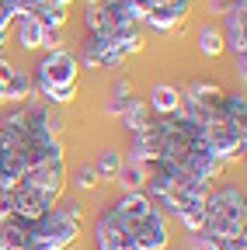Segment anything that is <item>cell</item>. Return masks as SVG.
<instances>
[{
    "instance_id": "6da1fadb",
    "label": "cell",
    "mask_w": 247,
    "mask_h": 250,
    "mask_svg": "<svg viewBox=\"0 0 247 250\" xmlns=\"http://www.w3.org/2000/svg\"><path fill=\"white\" fill-rule=\"evenodd\" d=\"M143 49L139 24L136 28H118V31H87L84 39V62L90 70H115L122 66L133 52Z\"/></svg>"
},
{
    "instance_id": "7a4b0ae2",
    "label": "cell",
    "mask_w": 247,
    "mask_h": 250,
    "mask_svg": "<svg viewBox=\"0 0 247 250\" xmlns=\"http://www.w3.org/2000/svg\"><path fill=\"white\" fill-rule=\"evenodd\" d=\"M244 223H247V208H244L240 188H233V184L212 188L209 198H205L202 233L205 236H244Z\"/></svg>"
},
{
    "instance_id": "3957f363",
    "label": "cell",
    "mask_w": 247,
    "mask_h": 250,
    "mask_svg": "<svg viewBox=\"0 0 247 250\" xmlns=\"http://www.w3.org/2000/svg\"><path fill=\"white\" fill-rule=\"evenodd\" d=\"M80 77V59L70 52V49H49L42 59H39V66H35V77H32V90L42 94L49 87H63V83H77Z\"/></svg>"
},
{
    "instance_id": "277c9868",
    "label": "cell",
    "mask_w": 247,
    "mask_h": 250,
    "mask_svg": "<svg viewBox=\"0 0 247 250\" xmlns=\"http://www.w3.org/2000/svg\"><path fill=\"white\" fill-rule=\"evenodd\" d=\"M143 21V11L133 0H98L84 14L87 31H118V28H136Z\"/></svg>"
},
{
    "instance_id": "5b68a950",
    "label": "cell",
    "mask_w": 247,
    "mask_h": 250,
    "mask_svg": "<svg viewBox=\"0 0 247 250\" xmlns=\"http://www.w3.org/2000/svg\"><path fill=\"white\" fill-rule=\"evenodd\" d=\"M21 184H32L35 191H42L49 202L59 205V198H63V191H67V156L59 153V156H49V160L35 164L21 177Z\"/></svg>"
},
{
    "instance_id": "8992f818",
    "label": "cell",
    "mask_w": 247,
    "mask_h": 250,
    "mask_svg": "<svg viewBox=\"0 0 247 250\" xmlns=\"http://www.w3.org/2000/svg\"><path fill=\"white\" fill-rule=\"evenodd\" d=\"M133 4L143 11V21L153 31H164V35L178 31L192 11V0H133Z\"/></svg>"
},
{
    "instance_id": "52a82bcc",
    "label": "cell",
    "mask_w": 247,
    "mask_h": 250,
    "mask_svg": "<svg viewBox=\"0 0 247 250\" xmlns=\"http://www.w3.org/2000/svg\"><path fill=\"white\" fill-rule=\"evenodd\" d=\"M133 233H136V247L139 250H167L171 247V223H167V215L160 208L146 212L133 226Z\"/></svg>"
},
{
    "instance_id": "ba28073f",
    "label": "cell",
    "mask_w": 247,
    "mask_h": 250,
    "mask_svg": "<svg viewBox=\"0 0 247 250\" xmlns=\"http://www.w3.org/2000/svg\"><path fill=\"white\" fill-rule=\"evenodd\" d=\"M223 21H226V31H223V49H230L237 59H244L247 52V7L244 4H226L223 11Z\"/></svg>"
},
{
    "instance_id": "9c48e42d",
    "label": "cell",
    "mask_w": 247,
    "mask_h": 250,
    "mask_svg": "<svg viewBox=\"0 0 247 250\" xmlns=\"http://www.w3.org/2000/svg\"><path fill=\"white\" fill-rule=\"evenodd\" d=\"M11 202H14V215L18 219H42L56 202H49L42 191H35L32 184H14L11 188Z\"/></svg>"
},
{
    "instance_id": "30bf717a",
    "label": "cell",
    "mask_w": 247,
    "mask_h": 250,
    "mask_svg": "<svg viewBox=\"0 0 247 250\" xmlns=\"http://www.w3.org/2000/svg\"><path fill=\"white\" fill-rule=\"evenodd\" d=\"M146 108L157 111V118H160V115L181 111V90L171 87V83H153V87H150V101H146Z\"/></svg>"
},
{
    "instance_id": "8fae6325",
    "label": "cell",
    "mask_w": 247,
    "mask_h": 250,
    "mask_svg": "<svg viewBox=\"0 0 247 250\" xmlns=\"http://www.w3.org/2000/svg\"><path fill=\"white\" fill-rule=\"evenodd\" d=\"M115 208L126 215L129 223H139V219H143L146 212H153L157 205L150 202V195H146V191H122V198L115 202Z\"/></svg>"
},
{
    "instance_id": "7c38bea8",
    "label": "cell",
    "mask_w": 247,
    "mask_h": 250,
    "mask_svg": "<svg viewBox=\"0 0 247 250\" xmlns=\"http://www.w3.org/2000/svg\"><path fill=\"white\" fill-rule=\"evenodd\" d=\"M14 24H18V42H21V49H42V35H45V28H42L32 14L18 11V14H14Z\"/></svg>"
},
{
    "instance_id": "4fadbf2b",
    "label": "cell",
    "mask_w": 247,
    "mask_h": 250,
    "mask_svg": "<svg viewBox=\"0 0 247 250\" xmlns=\"http://www.w3.org/2000/svg\"><path fill=\"white\" fill-rule=\"evenodd\" d=\"M115 181L122 184V191H143L146 184V164H136V160H122Z\"/></svg>"
},
{
    "instance_id": "5bb4252c",
    "label": "cell",
    "mask_w": 247,
    "mask_h": 250,
    "mask_svg": "<svg viewBox=\"0 0 247 250\" xmlns=\"http://www.w3.org/2000/svg\"><path fill=\"white\" fill-rule=\"evenodd\" d=\"M122 125H126V132L133 136V132H139L143 129V125L150 122V108H146V101H139V98H133L126 108H122Z\"/></svg>"
},
{
    "instance_id": "9a60e30c",
    "label": "cell",
    "mask_w": 247,
    "mask_h": 250,
    "mask_svg": "<svg viewBox=\"0 0 247 250\" xmlns=\"http://www.w3.org/2000/svg\"><path fill=\"white\" fill-rule=\"evenodd\" d=\"M199 52L209 56V59H216V56L223 52V31L216 28L212 21H205V24L199 28Z\"/></svg>"
},
{
    "instance_id": "2e32d148",
    "label": "cell",
    "mask_w": 247,
    "mask_h": 250,
    "mask_svg": "<svg viewBox=\"0 0 247 250\" xmlns=\"http://www.w3.org/2000/svg\"><path fill=\"white\" fill-rule=\"evenodd\" d=\"M90 167H94V174H98L101 181H115V174H118V167H122V153L108 146V149L98 153V160L90 164Z\"/></svg>"
},
{
    "instance_id": "e0dca14e",
    "label": "cell",
    "mask_w": 247,
    "mask_h": 250,
    "mask_svg": "<svg viewBox=\"0 0 247 250\" xmlns=\"http://www.w3.org/2000/svg\"><path fill=\"white\" fill-rule=\"evenodd\" d=\"M129 101H133L129 80H115V87H112V101H108V115H122V108H126Z\"/></svg>"
},
{
    "instance_id": "ac0fdd59",
    "label": "cell",
    "mask_w": 247,
    "mask_h": 250,
    "mask_svg": "<svg viewBox=\"0 0 247 250\" xmlns=\"http://www.w3.org/2000/svg\"><path fill=\"white\" fill-rule=\"evenodd\" d=\"M77 98V83H63V87H49L42 94V101L45 104H70Z\"/></svg>"
},
{
    "instance_id": "d6986e66",
    "label": "cell",
    "mask_w": 247,
    "mask_h": 250,
    "mask_svg": "<svg viewBox=\"0 0 247 250\" xmlns=\"http://www.w3.org/2000/svg\"><path fill=\"white\" fill-rule=\"evenodd\" d=\"M98 174H94V167H80L77 170V177H73V184L80 188V191H94V188H98Z\"/></svg>"
},
{
    "instance_id": "ffe728a7",
    "label": "cell",
    "mask_w": 247,
    "mask_h": 250,
    "mask_svg": "<svg viewBox=\"0 0 247 250\" xmlns=\"http://www.w3.org/2000/svg\"><path fill=\"white\" fill-rule=\"evenodd\" d=\"M14 215V202H11V191H0V219H11Z\"/></svg>"
},
{
    "instance_id": "44dd1931",
    "label": "cell",
    "mask_w": 247,
    "mask_h": 250,
    "mask_svg": "<svg viewBox=\"0 0 247 250\" xmlns=\"http://www.w3.org/2000/svg\"><path fill=\"white\" fill-rule=\"evenodd\" d=\"M52 4H59V7H70V4H73V0H52Z\"/></svg>"
},
{
    "instance_id": "7402d4cb",
    "label": "cell",
    "mask_w": 247,
    "mask_h": 250,
    "mask_svg": "<svg viewBox=\"0 0 247 250\" xmlns=\"http://www.w3.org/2000/svg\"><path fill=\"white\" fill-rule=\"evenodd\" d=\"M7 42V28H0V45H4Z\"/></svg>"
},
{
    "instance_id": "603a6c76",
    "label": "cell",
    "mask_w": 247,
    "mask_h": 250,
    "mask_svg": "<svg viewBox=\"0 0 247 250\" xmlns=\"http://www.w3.org/2000/svg\"><path fill=\"white\" fill-rule=\"evenodd\" d=\"M84 4H87V7H90V4H98V0H84Z\"/></svg>"
},
{
    "instance_id": "cb8c5ba5",
    "label": "cell",
    "mask_w": 247,
    "mask_h": 250,
    "mask_svg": "<svg viewBox=\"0 0 247 250\" xmlns=\"http://www.w3.org/2000/svg\"><path fill=\"white\" fill-rule=\"evenodd\" d=\"M233 4H244V0H233Z\"/></svg>"
},
{
    "instance_id": "d4e9b609",
    "label": "cell",
    "mask_w": 247,
    "mask_h": 250,
    "mask_svg": "<svg viewBox=\"0 0 247 250\" xmlns=\"http://www.w3.org/2000/svg\"><path fill=\"white\" fill-rule=\"evenodd\" d=\"M188 250H199V247H188Z\"/></svg>"
}]
</instances>
